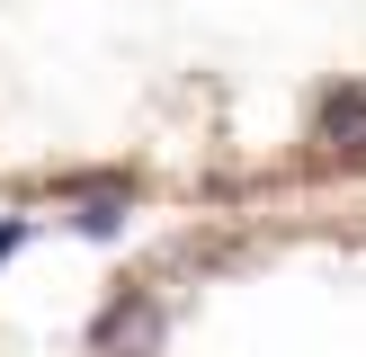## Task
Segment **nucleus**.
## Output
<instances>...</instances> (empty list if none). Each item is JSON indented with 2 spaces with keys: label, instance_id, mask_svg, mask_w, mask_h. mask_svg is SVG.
<instances>
[{
  "label": "nucleus",
  "instance_id": "1",
  "mask_svg": "<svg viewBox=\"0 0 366 357\" xmlns=\"http://www.w3.org/2000/svg\"><path fill=\"white\" fill-rule=\"evenodd\" d=\"M322 143H331V152H366V81L322 99Z\"/></svg>",
  "mask_w": 366,
  "mask_h": 357
},
{
  "label": "nucleus",
  "instance_id": "2",
  "mask_svg": "<svg viewBox=\"0 0 366 357\" xmlns=\"http://www.w3.org/2000/svg\"><path fill=\"white\" fill-rule=\"evenodd\" d=\"M9 250H18V223H0V259H9Z\"/></svg>",
  "mask_w": 366,
  "mask_h": 357
}]
</instances>
